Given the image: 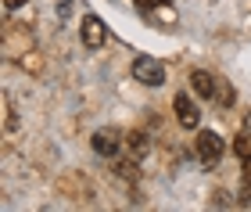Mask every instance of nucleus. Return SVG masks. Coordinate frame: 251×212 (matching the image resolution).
I'll list each match as a JSON object with an SVG mask.
<instances>
[{"label":"nucleus","mask_w":251,"mask_h":212,"mask_svg":"<svg viewBox=\"0 0 251 212\" xmlns=\"http://www.w3.org/2000/svg\"><path fill=\"white\" fill-rule=\"evenodd\" d=\"M233 151H237V159H241V162H244V159H251V133H248V130L233 140Z\"/></svg>","instance_id":"8"},{"label":"nucleus","mask_w":251,"mask_h":212,"mask_svg":"<svg viewBox=\"0 0 251 212\" xmlns=\"http://www.w3.org/2000/svg\"><path fill=\"white\" fill-rule=\"evenodd\" d=\"M215 101H219L223 108H230V105L237 101V90H233V86H226V83H223L219 90H215Z\"/></svg>","instance_id":"9"},{"label":"nucleus","mask_w":251,"mask_h":212,"mask_svg":"<svg viewBox=\"0 0 251 212\" xmlns=\"http://www.w3.org/2000/svg\"><path fill=\"white\" fill-rule=\"evenodd\" d=\"M104 36H108L104 22H100L97 15H83V26H79V40H83V47H90V51L104 47Z\"/></svg>","instance_id":"3"},{"label":"nucleus","mask_w":251,"mask_h":212,"mask_svg":"<svg viewBox=\"0 0 251 212\" xmlns=\"http://www.w3.org/2000/svg\"><path fill=\"white\" fill-rule=\"evenodd\" d=\"M126 144H129V151H133V159H144L147 151H151V137H147V133H129V137H126Z\"/></svg>","instance_id":"7"},{"label":"nucleus","mask_w":251,"mask_h":212,"mask_svg":"<svg viewBox=\"0 0 251 212\" xmlns=\"http://www.w3.org/2000/svg\"><path fill=\"white\" fill-rule=\"evenodd\" d=\"M194 148H198V159H201L204 169H215L219 159H223V151H226V144H223V137H219L215 130H198Z\"/></svg>","instance_id":"1"},{"label":"nucleus","mask_w":251,"mask_h":212,"mask_svg":"<svg viewBox=\"0 0 251 212\" xmlns=\"http://www.w3.org/2000/svg\"><path fill=\"white\" fill-rule=\"evenodd\" d=\"M190 86H194V94L198 97H215V80H212V72H204V69H194L190 72Z\"/></svg>","instance_id":"6"},{"label":"nucleus","mask_w":251,"mask_h":212,"mask_svg":"<svg viewBox=\"0 0 251 212\" xmlns=\"http://www.w3.org/2000/svg\"><path fill=\"white\" fill-rule=\"evenodd\" d=\"M133 4L140 7V11H151V7H154V0H133Z\"/></svg>","instance_id":"10"},{"label":"nucleus","mask_w":251,"mask_h":212,"mask_svg":"<svg viewBox=\"0 0 251 212\" xmlns=\"http://www.w3.org/2000/svg\"><path fill=\"white\" fill-rule=\"evenodd\" d=\"M244 130L251 133V111H248V115H244Z\"/></svg>","instance_id":"12"},{"label":"nucleus","mask_w":251,"mask_h":212,"mask_svg":"<svg viewBox=\"0 0 251 212\" xmlns=\"http://www.w3.org/2000/svg\"><path fill=\"white\" fill-rule=\"evenodd\" d=\"M154 4H173V0H154Z\"/></svg>","instance_id":"13"},{"label":"nucleus","mask_w":251,"mask_h":212,"mask_svg":"<svg viewBox=\"0 0 251 212\" xmlns=\"http://www.w3.org/2000/svg\"><path fill=\"white\" fill-rule=\"evenodd\" d=\"M22 4H25V0H7V7H11V11H15V7H22Z\"/></svg>","instance_id":"11"},{"label":"nucleus","mask_w":251,"mask_h":212,"mask_svg":"<svg viewBox=\"0 0 251 212\" xmlns=\"http://www.w3.org/2000/svg\"><path fill=\"white\" fill-rule=\"evenodd\" d=\"M173 108H176V119H179V126H183V130H198V122H201V111L194 108V101H190L187 94H176Z\"/></svg>","instance_id":"5"},{"label":"nucleus","mask_w":251,"mask_h":212,"mask_svg":"<svg viewBox=\"0 0 251 212\" xmlns=\"http://www.w3.org/2000/svg\"><path fill=\"white\" fill-rule=\"evenodd\" d=\"M133 80L144 83V86H162L165 83V65L158 58H151V54H140L133 61Z\"/></svg>","instance_id":"2"},{"label":"nucleus","mask_w":251,"mask_h":212,"mask_svg":"<svg viewBox=\"0 0 251 212\" xmlns=\"http://www.w3.org/2000/svg\"><path fill=\"white\" fill-rule=\"evenodd\" d=\"M90 148H94L100 159H115L119 148H122V137H119V130H97L94 137H90Z\"/></svg>","instance_id":"4"}]
</instances>
